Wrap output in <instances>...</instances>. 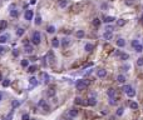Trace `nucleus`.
I'll list each match as a JSON object with an SVG mask.
<instances>
[{
	"label": "nucleus",
	"instance_id": "6e6552de",
	"mask_svg": "<svg viewBox=\"0 0 143 120\" xmlns=\"http://www.w3.org/2000/svg\"><path fill=\"white\" fill-rule=\"evenodd\" d=\"M115 44H117L118 48H124V46L127 45V41H126L124 38H118V39L115 40Z\"/></svg>",
	"mask_w": 143,
	"mask_h": 120
},
{
	"label": "nucleus",
	"instance_id": "f704fd0d",
	"mask_svg": "<svg viewBox=\"0 0 143 120\" xmlns=\"http://www.w3.org/2000/svg\"><path fill=\"white\" fill-rule=\"evenodd\" d=\"M25 33V29L24 28H18L16 29V36H23Z\"/></svg>",
	"mask_w": 143,
	"mask_h": 120
},
{
	"label": "nucleus",
	"instance_id": "052dcab7",
	"mask_svg": "<svg viewBox=\"0 0 143 120\" xmlns=\"http://www.w3.org/2000/svg\"><path fill=\"white\" fill-rule=\"evenodd\" d=\"M1 100H3V93L0 91V101H1Z\"/></svg>",
	"mask_w": 143,
	"mask_h": 120
},
{
	"label": "nucleus",
	"instance_id": "39448f33",
	"mask_svg": "<svg viewBox=\"0 0 143 120\" xmlns=\"http://www.w3.org/2000/svg\"><path fill=\"white\" fill-rule=\"evenodd\" d=\"M9 14H10V16H11V18H18V15H19V11L16 10V6H15V4H11V5L9 6Z\"/></svg>",
	"mask_w": 143,
	"mask_h": 120
},
{
	"label": "nucleus",
	"instance_id": "473e14b6",
	"mask_svg": "<svg viewBox=\"0 0 143 120\" xmlns=\"http://www.w3.org/2000/svg\"><path fill=\"white\" fill-rule=\"evenodd\" d=\"M19 106H20V101H19V100H16V99H15V100H13V101H11V108L15 110V109H16V108H19Z\"/></svg>",
	"mask_w": 143,
	"mask_h": 120
},
{
	"label": "nucleus",
	"instance_id": "dca6fc26",
	"mask_svg": "<svg viewBox=\"0 0 143 120\" xmlns=\"http://www.w3.org/2000/svg\"><path fill=\"white\" fill-rule=\"evenodd\" d=\"M47 59L49 60V61H52V63L55 61V55H54L53 50H49V51H48V54H47Z\"/></svg>",
	"mask_w": 143,
	"mask_h": 120
},
{
	"label": "nucleus",
	"instance_id": "7ed1b4c3",
	"mask_svg": "<svg viewBox=\"0 0 143 120\" xmlns=\"http://www.w3.org/2000/svg\"><path fill=\"white\" fill-rule=\"evenodd\" d=\"M123 91L127 94L128 98H134V96H136V90H134V88H132L131 85H124V86H123Z\"/></svg>",
	"mask_w": 143,
	"mask_h": 120
},
{
	"label": "nucleus",
	"instance_id": "79ce46f5",
	"mask_svg": "<svg viewBox=\"0 0 143 120\" xmlns=\"http://www.w3.org/2000/svg\"><path fill=\"white\" fill-rule=\"evenodd\" d=\"M93 25L97 26V28L100 25V19H99V18H94V19H93Z\"/></svg>",
	"mask_w": 143,
	"mask_h": 120
},
{
	"label": "nucleus",
	"instance_id": "72a5a7b5",
	"mask_svg": "<svg viewBox=\"0 0 143 120\" xmlns=\"http://www.w3.org/2000/svg\"><path fill=\"white\" fill-rule=\"evenodd\" d=\"M119 59H120V60H123V61H126V60H128V59H129V54H127V53H123V51H122V54H120Z\"/></svg>",
	"mask_w": 143,
	"mask_h": 120
},
{
	"label": "nucleus",
	"instance_id": "2f4dec72",
	"mask_svg": "<svg viewBox=\"0 0 143 120\" xmlns=\"http://www.w3.org/2000/svg\"><path fill=\"white\" fill-rule=\"evenodd\" d=\"M47 95H48V96H50V98H53V96L55 95V89L50 86V88L47 90Z\"/></svg>",
	"mask_w": 143,
	"mask_h": 120
},
{
	"label": "nucleus",
	"instance_id": "09e8293b",
	"mask_svg": "<svg viewBox=\"0 0 143 120\" xmlns=\"http://www.w3.org/2000/svg\"><path fill=\"white\" fill-rule=\"evenodd\" d=\"M22 120H30V115H29L28 113L23 114V115H22Z\"/></svg>",
	"mask_w": 143,
	"mask_h": 120
},
{
	"label": "nucleus",
	"instance_id": "c03bdc74",
	"mask_svg": "<svg viewBox=\"0 0 143 120\" xmlns=\"http://www.w3.org/2000/svg\"><path fill=\"white\" fill-rule=\"evenodd\" d=\"M120 54H122V51H120L119 49H115V50L113 51V54H112V55H113V56H115V58H119V56H120Z\"/></svg>",
	"mask_w": 143,
	"mask_h": 120
},
{
	"label": "nucleus",
	"instance_id": "c85d7f7f",
	"mask_svg": "<svg viewBox=\"0 0 143 120\" xmlns=\"http://www.w3.org/2000/svg\"><path fill=\"white\" fill-rule=\"evenodd\" d=\"M129 108L132 109V110H138V108H139V105L134 101V100H132V101L129 103Z\"/></svg>",
	"mask_w": 143,
	"mask_h": 120
},
{
	"label": "nucleus",
	"instance_id": "8fccbe9b",
	"mask_svg": "<svg viewBox=\"0 0 143 120\" xmlns=\"http://www.w3.org/2000/svg\"><path fill=\"white\" fill-rule=\"evenodd\" d=\"M47 60H48V59H47V55L42 58V64H43V66H45V68L48 66V64H47Z\"/></svg>",
	"mask_w": 143,
	"mask_h": 120
},
{
	"label": "nucleus",
	"instance_id": "5701e85b",
	"mask_svg": "<svg viewBox=\"0 0 143 120\" xmlns=\"http://www.w3.org/2000/svg\"><path fill=\"white\" fill-rule=\"evenodd\" d=\"M103 39H104V40H112V39H113V33L104 31V33H103Z\"/></svg>",
	"mask_w": 143,
	"mask_h": 120
},
{
	"label": "nucleus",
	"instance_id": "6ab92c4d",
	"mask_svg": "<svg viewBox=\"0 0 143 120\" xmlns=\"http://www.w3.org/2000/svg\"><path fill=\"white\" fill-rule=\"evenodd\" d=\"M8 28V21L6 20H0V33H3V30H5Z\"/></svg>",
	"mask_w": 143,
	"mask_h": 120
},
{
	"label": "nucleus",
	"instance_id": "f3484780",
	"mask_svg": "<svg viewBox=\"0 0 143 120\" xmlns=\"http://www.w3.org/2000/svg\"><path fill=\"white\" fill-rule=\"evenodd\" d=\"M58 6L60 9H64L68 6V0H58Z\"/></svg>",
	"mask_w": 143,
	"mask_h": 120
},
{
	"label": "nucleus",
	"instance_id": "a18cd8bd",
	"mask_svg": "<svg viewBox=\"0 0 143 120\" xmlns=\"http://www.w3.org/2000/svg\"><path fill=\"white\" fill-rule=\"evenodd\" d=\"M109 105H117V99L115 98H109Z\"/></svg>",
	"mask_w": 143,
	"mask_h": 120
},
{
	"label": "nucleus",
	"instance_id": "4c0bfd02",
	"mask_svg": "<svg viewBox=\"0 0 143 120\" xmlns=\"http://www.w3.org/2000/svg\"><path fill=\"white\" fill-rule=\"evenodd\" d=\"M1 85H3V88H8V86H10V79H4V80H3V83H1Z\"/></svg>",
	"mask_w": 143,
	"mask_h": 120
},
{
	"label": "nucleus",
	"instance_id": "20e7f679",
	"mask_svg": "<svg viewBox=\"0 0 143 120\" xmlns=\"http://www.w3.org/2000/svg\"><path fill=\"white\" fill-rule=\"evenodd\" d=\"M38 106L42 108V110H44V111H47V113L50 111V106H49V104L47 103L45 99H40L39 101H38Z\"/></svg>",
	"mask_w": 143,
	"mask_h": 120
},
{
	"label": "nucleus",
	"instance_id": "1a4fd4ad",
	"mask_svg": "<svg viewBox=\"0 0 143 120\" xmlns=\"http://www.w3.org/2000/svg\"><path fill=\"white\" fill-rule=\"evenodd\" d=\"M70 44H72V39H70V38L64 36V38L62 39V46H63V48H67V46H69Z\"/></svg>",
	"mask_w": 143,
	"mask_h": 120
},
{
	"label": "nucleus",
	"instance_id": "a211bd4d",
	"mask_svg": "<svg viewBox=\"0 0 143 120\" xmlns=\"http://www.w3.org/2000/svg\"><path fill=\"white\" fill-rule=\"evenodd\" d=\"M117 26H119V28H123L126 24H127V20L126 19H117Z\"/></svg>",
	"mask_w": 143,
	"mask_h": 120
},
{
	"label": "nucleus",
	"instance_id": "9b49d317",
	"mask_svg": "<svg viewBox=\"0 0 143 120\" xmlns=\"http://www.w3.org/2000/svg\"><path fill=\"white\" fill-rule=\"evenodd\" d=\"M114 21H117V19L114 16H103V23L104 24H112Z\"/></svg>",
	"mask_w": 143,
	"mask_h": 120
},
{
	"label": "nucleus",
	"instance_id": "4468645a",
	"mask_svg": "<svg viewBox=\"0 0 143 120\" xmlns=\"http://www.w3.org/2000/svg\"><path fill=\"white\" fill-rule=\"evenodd\" d=\"M52 46L55 48V49H58V48L60 46V40H59L57 36H54V38L52 39Z\"/></svg>",
	"mask_w": 143,
	"mask_h": 120
},
{
	"label": "nucleus",
	"instance_id": "de8ad7c7",
	"mask_svg": "<svg viewBox=\"0 0 143 120\" xmlns=\"http://www.w3.org/2000/svg\"><path fill=\"white\" fill-rule=\"evenodd\" d=\"M100 9L103 10V11H106V10L108 9V4H107V3H102V4H100Z\"/></svg>",
	"mask_w": 143,
	"mask_h": 120
},
{
	"label": "nucleus",
	"instance_id": "c9c22d12",
	"mask_svg": "<svg viewBox=\"0 0 143 120\" xmlns=\"http://www.w3.org/2000/svg\"><path fill=\"white\" fill-rule=\"evenodd\" d=\"M136 65H137V66H139V68H142V66H143V56H139V58L137 59Z\"/></svg>",
	"mask_w": 143,
	"mask_h": 120
},
{
	"label": "nucleus",
	"instance_id": "e2e57ef3",
	"mask_svg": "<svg viewBox=\"0 0 143 120\" xmlns=\"http://www.w3.org/2000/svg\"><path fill=\"white\" fill-rule=\"evenodd\" d=\"M58 120H67V119H63V118H60V119H58Z\"/></svg>",
	"mask_w": 143,
	"mask_h": 120
},
{
	"label": "nucleus",
	"instance_id": "5fc2aeb1",
	"mask_svg": "<svg viewBox=\"0 0 143 120\" xmlns=\"http://www.w3.org/2000/svg\"><path fill=\"white\" fill-rule=\"evenodd\" d=\"M13 113H14V109H13V111H11L10 114L6 115V119H5V120H11V118H13Z\"/></svg>",
	"mask_w": 143,
	"mask_h": 120
},
{
	"label": "nucleus",
	"instance_id": "37998d69",
	"mask_svg": "<svg viewBox=\"0 0 143 120\" xmlns=\"http://www.w3.org/2000/svg\"><path fill=\"white\" fill-rule=\"evenodd\" d=\"M134 51H136V53H142V51H143V44L137 45V46L134 48Z\"/></svg>",
	"mask_w": 143,
	"mask_h": 120
},
{
	"label": "nucleus",
	"instance_id": "0e129e2a",
	"mask_svg": "<svg viewBox=\"0 0 143 120\" xmlns=\"http://www.w3.org/2000/svg\"><path fill=\"white\" fill-rule=\"evenodd\" d=\"M30 120H36V119H30Z\"/></svg>",
	"mask_w": 143,
	"mask_h": 120
},
{
	"label": "nucleus",
	"instance_id": "58836bf2",
	"mask_svg": "<svg viewBox=\"0 0 143 120\" xmlns=\"http://www.w3.org/2000/svg\"><path fill=\"white\" fill-rule=\"evenodd\" d=\"M137 45H139V40H138V39H133L132 41H131V46H132V48L134 49V48H136Z\"/></svg>",
	"mask_w": 143,
	"mask_h": 120
},
{
	"label": "nucleus",
	"instance_id": "423d86ee",
	"mask_svg": "<svg viewBox=\"0 0 143 120\" xmlns=\"http://www.w3.org/2000/svg\"><path fill=\"white\" fill-rule=\"evenodd\" d=\"M24 19L27 20V21H31V20L34 19V11L30 10V9L25 10V13H24Z\"/></svg>",
	"mask_w": 143,
	"mask_h": 120
},
{
	"label": "nucleus",
	"instance_id": "393cba45",
	"mask_svg": "<svg viewBox=\"0 0 143 120\" xmlns=\"http://www.w3.org/2000/svg\"><path fill=\"white\" fill-rule=\"evenodd\" d=\"M115 94H117V91H115V89H113V88H111V89L107 90L108 98H115Z\"/></svg>",
	"mask_w": 143,
	"mask_h": 120
},
{
	"label": "nucleus",
	"instance_id": "f257e3e1",
	"mask_svg": "<svg viewBox=\"0 0 143 120\" xmlns=\"http://www.w3.org/2000/svg\"><path fill=\"white\" fill-rule=\"evenodd\" d=\"M30 41H31L33 45H39L40 43H42V34H40L39 31H34V33L31 34Z\"/></svg>",
	"mask_w": 143,
	"mask_h": 120
},
{
	"label": "nucleus",
	"instance_id": "7c9ffc66",
	"mask_svg": "<svg viewBox=\"0 0 143 120\" xmlns=\"http://www.w3.org/2000/svg\"><path fill=\"white\" fill-rule=\"evenodd\" d=\"M36 70H38V66H36V65H29V68H28V73H29V74H34Z\"/></svg>",
	"mask_w": 143,
	"mask_h": 120
},
{
	"label": "nucleus",
	"instance_id": "13d9d810",
	"mask_svg": "<svg viewBox=\"0 0 143 120\" xmlns=\"http://www.w3.org/2000/svg\"><path fill=\"white\" fill-rule=\"evenodd\" d=\"M102 114H104V115H107V114H108V111H107V110H102Z\"/></svg>",
	"mask_w": 143,
	"mask_h": 120
},
{
	"label": "nucleus",
	"instance_id": "4be33fe9",
	"mask_svg": "<svg viewBox=\"0 0 143 120\" xmlns=\"http://www.w3.org/2000/svg\"><path fill=\"white\" fill-rule=\"evenodd\" d=\"M42 79H43L44 84H49V81H50V78H49V75L47 73H42Z\"/></svg>",
	"mask_w": 143,
	"mask_h": 120
},
{
	"label": "nucleus",
	"instance_id": "ddd939ff",
	"mask_svg": "<svg viewBox=\"0 0 143 120\" xmlns=\"http://www.w3.org/2000/svg\"><path fill=\"white\" fill-rule=\"evenodd\" d=\"M78 113H79V111H78V109H77L75 106H73V108H70V109L68 110V114H69L70 118H75V116L78 115Z\"/></svg>",
	"mask_w": 143,
	"mask_h": 120
},
{
	"label": "nucleus",
	"instance_id": "a878e982",
	"mask_svg": "<svg viewBox=\"0 0 143 120\" xmlns=\"http://www.w3.org/2000/svg\"><path fill=\"white\" fill-rule=\"evenodd\" d=\"M20 66L22 68H29V59H23V60H20Z\"/></svg>",
	"mask_w": 143,
	"mask_h": 120
},
{
	"label": "nucleus",
	"instance_id": "b1692460",
	"mask_svg": "<svg viewBox=\"0 0 143 120\" xmlns=\"http://www.w3.org/2000/svg\"><path fill=\"white\" fill-rule=\"evenodd\" d=\"M93 49H94V45H93V44H90V43H87V44H84V51H87V53H90Z\"/></svg>",
	"mask_w": 143,
	"mask_h": 120
},
{
	"label": "nucleus",
	"instance_id": "f03ea898",
	"mask_svg": "<svg viewBox=\"0 0 143 120\" xmlns=\"http://www.w3.org/2000/svg\"><path fill=\"white\" fill-rule=\"evenodd\" d=\"M87 86H88V83L86 81V80H83V79H78L77 81H75V89L79 90V91L84 90Z\"/></svg>",
	"mask_w": 143,
	"mask_h": 120
},
{
	"label": "nucleus",
	"instance_id": "3c124183",
	"mask_svg": "<svg viewBox=\"0 0 143 120\" xmlns=\"http://www.w3.org/2000/svg\"><path fill=\"white\" fill-rule=\"evenodd\" d=\"M113 30H114V28H113L112 25H107V26H106V31H109V33H113Z\"/></svg>",
	"mask_w": 143,
	"mask_h": 120
},
{
	"label": "nucleus",
	"instance_id": "e433bc0d",
	"mask_svg": "<svg viewBox=\"0 0 143 120\" xmlns=\"http://www.w3.org/2000/svg\"><path fill=\"white\" fill-rule=\"evenodd\" d=\"M9 49L6 48V46H4V45H1L0 44V55H4V54H6V51H8Z\"/></svg>",
	"mask_w": 143,
	"mask_h": 120
},
{
	"label": "nucleus",
	"instance_id": "603ef678",
	"mask_svg": "<svg viewBox=\"0 0 143 120\" xmlns=\"http://www.w3.org/2000/svg\"><path fill=\"white\" fill-rule=\"evenodd\" d=\"M122 69H123L124 71H128V70L131 69V65H129V64H124L123 66H122Z\"/></svg>",
	"mask_w": 143,
	"mask_h": 120
},
{
	"label": "nucleus",
	"instance_id": "69168bd1",
	"mask_svg": "<svg viewBox=\"0 0 143 120\" xmlns=\"http://www.w3.org/2000/svg\"><path fill=\"white\" fill-rule=\"evenodd\" d=\"M142 40H143V39H142Z\"/></svg>",
	"mask_w": 143,
	"mask_h": 120
},
{
	"label": "nucleus",
	"instance_id": "cd10ccee",
	"mask_svg": "<svg viewBox=\"0 0 143 120\" xmlns=\"http://www.w3.org/2000/svg\"><path fill=\"white\" fill-rule=\"evenodd\" d=\"M8 39H9V35L8 34H4V35H0V44H5L8 41Z\"/></svg>",
	"mask_w": 143,
	"mask_h": 120
},
{
	"label": "nucleus",
	"instance_id": "680f3d73",
	"mask_svg": "<svg viewBox=\"0 0 143 120\" xmlns=\"http://www.w3.org/2000/svg\"><path fill=\"white\" fill-rule=\"evenodd\" d=\"M1 80H4V79H3V75L0 74V81H1Z\"/></svg>",
	"mask_w": 143,
	"mask_h": 120
},
{
	"label": "nucleus",
	"instance_id": "f8f14e48",
	"mask_svg": "<svg viewBox=\"0 0 143 120\" xmlns=\"http://www.w3.org/2000/svg\"><path fill=\"white\" fill-rule=\"evenodd\" d=\"M97 76L99 79H104L107 76V70L106 69H98L97 70Z\"/></svg>",
	"mask_w": 143,
	"mask_h": 120
},
{
	"label": "nucleus",
	"instance_id": "864d4df0",
	"mask_svg": "<svg viewBox=\"0 0 143 120\" xmlns=\"http://www.w3.org/2000/svg\"><path fill=\"white\" fill-rule=\"evenodd\" d=\"M13 56H15V58L19 56V51H18V49H14V50H13Z\"/></svg>",
	"mask_w": 143,
	"mask_h": 120
},
{
	"label": "nucleus",
	"instance_id": "aec40b11",
	"mask_svg": "<svg viewBox=\"0 0 143 120\" xmlns=\"http://www.w3.org/2000/svg\"><path fill=\"white\" fill-rule=\"evenodd\" d=\"M33 50H34V46L30 45V44L24 46V53H25V54H33Z\"/></svg>",
	"mask_w": 143,
	"mask_h": 120
},
{
	"label": "nucleus",
	"instance_id": "c756f323",
	"mask_svg": "<svg viewBox=\"0 0 143 120\" xmlns=\"http://www.w3.org/2000/svg\"><path fill=\"white\" fill-rule=\"evenodd\" d=\"M55 30H57V29H55L54 25H48V26H47V33H48V34H54Z\"/></svg>",
	"mask_w": 143,
	"mask_h": 120
},
{
	"label": "nucleus",
	"instance_id": "49530a36",
	"mask_svg": "<svg viewBox=\"0 0 143 120\" xmlns=\"http://www.w3.org/2000/svg\"><path fill=\"white\" fill-rule=\"evenodd\" d=\"M124 4L127 6H132V5H134V0H124Z\"/></svg>",
	"mask_w": 143,
	"mask_h": 120
},
{
	"label": "nucleus",
	"instance_id": "412c9836",
	"mask_svg": "<svg viewBox=\"0 0 143 120\" xmlns=\"http://www.w3.org/2000/svg\"><path fill=\"white\" fill-rule=\"evenodd\" d=\"M42 23H43L42 16H40V15H36V16L34 18V24H35L36 26H39V25H42Z\"/></svg>",
	"mask_w": 143,
	"mask_h": 120
},
{
	"label": "nucleus",
	"instance_id": "2eb2a0df",
	"mask_svg": "<svg viewBox=\"0 0 143 120\" xmlns=\"http://www.w3.org/2000/svg\"><path fill=\"white\" fill-rule=\"evenodd\" d=\"M97 104H98V101H97L95 96H89L88 98V105L89 106H95Z\"/></svg>",
	"mask_w": 143,
	"mask_h": 120
},
{
	"label": "nucleus",
	"instance_id": "0eeeda50",
	"mask_svg": "<svg viewBox=\"0 0 143 120\" xmlns=\"http://www.w3.org/2000/svg\"><path fill=\"white\" fill-rule=\"evenodd\" d=\"M38 85H39V81H38V79H36L35 76L29 78V89L35 88V86H38Z\"/></svg>",
	"mask_w": 143,
	"mask_h": 120
},
{
	"label": "nucleus",
	"instance_id": "ea45409f",
	"mask_svg": "<svg viewBox=\"0 0 143 120\" xmlns=\"http://www.w3.org/2000/svg\"><path fill=\"white\" fill-rule=\"evenodd\" d=\"M115 114H117V116H122V115L124 114V108H122V106H120V108H118Z\"/></svg>",
	"mask_w": 143,
	"mask_h": 120
},
{
	"label": "nucleus",
	"instance_id": "bf43d9fd",
	"mask_svg": "<svg viewBox=\"0 0 143 120\" xmlns=\"http://www.w3.org/2000/svg\"><path fill=\"white\" fill-rule=\"evenodd\" d=\"M139 20H141V23H142V24H143V14H142V15H141V18H139Z\"/></svg>",
	"mask_w": 143,
	"mask_h": 120
},
{
	"label": "nucleus",
	"instance_id": "a19ab883",
	"mask_svg": "<svg viewBox=\"0 0 143 120\" xmlns=\"http://www.w3.org/2000/svg\"><path fill=\"white\" fill-rule=\"evenodd\" d=\"M82 100H83L82 98H78V96H77V98L74 99V103L78 104V105H84V101H82Z\"/></svg>",
	"mask_w": 143,
	"mask_h": 120
},
{
	"label": "nucleus",
	"instance_id": "9d476101",
	"mask_svg": "<svg viewBox=\"0 0 143 120\" xmlns=\"http://www.w3.org/2000/svg\"><path fill=\"white\" fill-rule=\"evenodd\" d=\"M117 81L119 83V84H126V81H127V78H126V75L124 74H118L117 75Z\"/></svg>",
	"mask_w": 143,
	"mask_h": 120
},
{
	"label": "nucleus",
	"instance_id": "6e6d98bb",
	"mask_svg": "<svg viewBox=\"0 0 143 120\" xmlns=\"http://www.w3.org/2000/svg\"><path fill=\"white\" fill-rule=\"evenodd\" d=\"M92 73H93V69H90V70H88V71L86 73V76H88V75H90Z\"/></svg>",
	"mask_w": 143,
	"mask_h": 120
},
{
	"label": "nucleus",
	"instance_id": "4d7b16f0",
	"mask_svg": "<svg viewBox=\"0 0 143 120\" xmlns=\"http://www.w3.org/2000/svg\"><path fill=\"white\" fill-rule=\"evenodd\" d=\"M36 4V0H30V5H35Z\"/></svg>",
	"mask_w": 143,
	"mask_h": 120
},
{
	"label": "nucleus",
	"instance_id": "bb28decb",
	"mask_svg": "<svg viewBox=\"0 0 143 120\" xmlns=\"http://www.w3.org/2000/svg\"><path fill=\"white\" fill-rule=\"evenodd\" d=\"M84 36H86L84 30H77L75 31V38L77 39H82V38H84Z\"/></svg>",
	"mask_w": 143,
	"mask_h": 120
}]
</instances>
